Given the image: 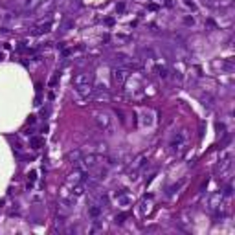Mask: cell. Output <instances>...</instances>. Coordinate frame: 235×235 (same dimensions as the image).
Segmentation results:
<instances>
[{
    "label": "cell",
    "instance_id": "6da1fadb",
    "mask_svg": "<svg viewBox=\"0 0 235 235\" xmlns=\"http://www.w3.org/2000/svg\"><path fill=\"white\" fill-rule=\"evenodd\" d=\"M96 125H97L99 131L110 132V131H112V118H110V114H108L107 110L97 112V114H96Z\"/></svg>",
    "mask_w": 235,
    "mask_h": 235
},
{
    "label": "cell",
    "instance_id": "7a4b0ae2",
    "mask_svg": "<svg viewBox=\"0 0 235 235\" xmlns=\"http://www.w3.org/2000/svg\"><path fill=\"white\" fill-rule=\"evenodd\" d=\"M127 77H129V70L125 66H118V68L112 70V79H114V83L118 86H123L125 81H127Z\"/></svg>",
    "mask_w": 235,
    "mask_h": 235
},
{
    "label": "cell",
    "instance_id": "3957f363",
    "mask_svg": "<svg viewBox=\"0 0 235 235\" xmlns=\"http://www.w3.org/2000/svg\"><path fill=\"white\" fill-rule=\"evenodd\" d=\"M90 85H92L90 74H86V72H77V74L74 75V86H75V88H79V86H90Z\"/></svg>",
    "mask_w": 235,
    "mask_h": 235
},
{
    "label": "cell",
    "instance_id": "277c9868",
    "mask_svg": "<svg viewBox=\"0 0 235 235\" xmlns=\"http://www.w3.org/2000/svg\"><path fill=\"white\" fill-rule=\"evenodd\" d=\"M184 147H186V132H178V134L173 138V142H171V149H173L176 154H180V153L184 151Z\"/></svg>",
    "mask_w": 235,
    "mask_h": 235
},
{
    "label": "cell",
    "instance_id": "5b68a950",
    "mask_svg": "<svg viewBox=\"0 0 235 235\" xmlns=\"http://www.w3.org/2000/svg\"><path fill=\"white\" fill-rule=\"evenodd\" d=\"M81 162H83L85 167H88V169H96V167H97V156H96V154L81 156Z\"/></svg>",
    "mask_w": 235,
    "mask_h": 235
},
{
    "label": "cell",
    "instance_id": "8992f818",
    "mask_svg": "<svg viewBox=\"0 0 235 235\" xmlns=\"http://www.w3.org/2000/svg\"><path fill=\"white\" fill-rule=\"evenodd\" d=\"M154 123V114L151 110H143L142 112V125L143 127H151Z\"/></svg>",
    "mask_w": 235,
    "mask_h": 235
},
{
    "label": "cell",
    "instance_id": "52a82bcc",
    "mask_svg": "<svg viewBox=\"0 0 235 235\" xmlns=\"http://www.w3.org/2000/svg\"><path fill=\"white\" fill-rule=\"evenodd\" d=\"M101 213H103V206H99V204H92V206L88 208V215H90L92 219H97Z\"/></svg>",
    "mask_w": 235,
    "mask_h": 235
},
{
    "label": "cell",
    "instance_id": "ba28073f",
    "mask_svg": "<svg viewBox=\"0 0 235 235\" xmlns=\"http://www.w3.org/2000/svg\"><path fill=\"white\" fill-rule=\"evenodd\" d=\"M51 29V22L50 20H46V22H42V24H39L37 28H35V31L33 33H37V35H40V33H48Z\"/></svg>",
    "mask_w": 235,
    "mask_h": 235
},
{
    "label": "cell",
    "instance_id": "9c48e42d",
    "mask_svg": "<svg viewBox=\"0 0 235 235\" xmlns=\"http://www.w3.org/2000/svg\"><path fill=\"white\" fill-rule=\"evenodd\" d=\"M116 200H118V204H119V206H123V208L131 204V199H129L123 191H118V193H116Z\"/></svg>",
    "mask_w": 235,
    "mask_h": 235
},
{
    "label": "cell",
    "instance_id": "30bf717a",
    "mask_svg": "<svg viewBox=\"0 0 235 235\" xmlns=\"http://www.w3.org/2000/svg\"><path fill=\"white\" fill-rule=\"evenodd\" d=\"M83 193H85V186H83V182L72 184V197H81Z\"/></svg>",
    "mask_w": 235,
    "mask_h": 235
},
{
    "label": "cell",
    "instance_id": "8fae6325",
    "mask_svg": "<svg viewBox=\"0 0 235 235\" xmlns=\"http://www.w3.org/2000/svg\"><path fill=\"white\" fill-rule=\"evenodd\" d=\"M42 143H44V138H40V136H31V138H29V145H31V149H40Z\"/></svg>",
    "mask_w": 235,
    "mask_h": 235
},
{
    "label": "cell",
    "instance_id": "7c38bea8",
    "mask_svg": "<svg viewBox=\"0 0 235 235\" xmlns=\"http://www.w3.org/2000/svg\"><path fill=\"white\" fill-rule=\"evenodd\" d=\"M66 158L72 162V164H77V162H81V151H70L68 154H66Z\"/></svg>",
    "mask_w": 235,
    "mask_h": 235
},
{
    "label": "cell",
    "instance_id": "4fadbf2b",
    "mask_svg": "<svg viewBox=\"0 0 235 235\" xmlns=\"http://www.w3.org/2000/svg\"><path fill=\"white\" fill-rule=\"evenodd\" d=\"M156 72H158V75H160L162 79L167 77V66H156Z\"/></svg>",
    "mask_w": 235,
    "mask_h": 235
},
{
    "label": "cell",
    "instance_id": "5bb4252c",
    "mask_svg": "<svg viewBox=\"0 0 235 235\" xmlns=\"http://www.w3.org/2000/svg\"><path fill=\"white\" fill-rule=\"evenodd\" d=\"M211 101H213V99H211V96H202V103H204V105H208V107H211V105H213Z\"/></svg>",
    "mask_w": 235,
    "mask_h": 235
},
{
    "label": "cell",
    "instance_id": "9a60e30c",
    "mask_svg": "<svg viewBox=\"0 0 235 235\" xmlns=\"http://www.w3.org/2000/svg\"><path fill=\"white\" fill-rule=\"evenodd\" d=\"M125 219H127V215H125V213H121L119 217H116V224H123V221H125Z\"/></svg>",
    "mask_w": 235,
    "mask_h": 235
},
{
    "label": "cell",
    "instance_id": "2e32d148",
    "mask_svg": "<svg viewBox=\"0 0 235 235\" xmlns=\"http://www.w3.org/2000/svg\"><path fill=\"white\" fill-rule=\"evenodd\" d=\"M186 24H188V26H193V24H195L193 17H188V18H186Z\"/></svg>",
    "mask_w": 235,
    "mask_h": 235
},
{
    "label": "cell",
    "instance_id": "e0dca14e",
    "mask_svg": "<svg viewBox=\"0 0 235 235\" xmlns=\"http://www.w3.org/2000/svg\"><path fill=\"white\" fill-rule=\"evenodd\" d=\"M28 123H29V125H33V123H35V116H29V119H28Z\"/></svg>",
    "mask_w": 235,
    "mask_h": 235
}]
</instances>
